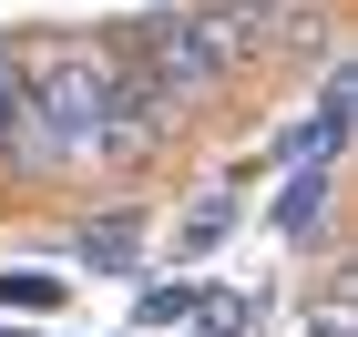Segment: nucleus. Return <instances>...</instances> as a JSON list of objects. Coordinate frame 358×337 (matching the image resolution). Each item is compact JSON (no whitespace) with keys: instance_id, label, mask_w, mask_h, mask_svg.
<instances>
[{"instance_id":"f257e3e1","label":"nucleus","mask_w":358,"mask_h":337,"mask_svg":"<svg viewBox=\"0 0 358 337\" xmlns=\"http://www.w3.org/2000/svg\"><path fill=\"white\" fill-rule=\"evenodd\" d=\"M31 112H41V133H52V164L62 184L72 174H134L154 164L185 123H174V103H154V92L123 72V52L113 41H92V31H62V41H31Z\"/></svg>"},{"instance_id":"f03ea898","label":"nucleus","mask_w":358,"mask_h":337,"mask_svg":"<svg viewBox=\"0 0 358 337\" xmlns=\"http://www.w3.org/2000/svg\"><path fill=\"white\" fill-rule=\"evenodd\" d=\"M113 52H123V72H134L154 103H174V123H194V112H215L225 92H236V72H225L205 10H154V21H134Z\"/></svg>"},{"instance_id":"7ed1b4c3","label":"nucleus","mask_w":358,"mask_h":337,"mask_svg":"<svg viewBox=\"0 0 358 337\" xmlns=\"http://www.w3.org/2000/svg\"><path fill=\"white\" fill-rule=\"evenodd\" d=\"M328 195H338V153H328V164H297V174H287V195L266 204V225H276V235H297V246H307V235L328 225Z\"/></svg>"},{"instance_id":"20e7f679","label":"nucleus","mask_w":358,"mask_h":337,"mask_svg":"<svg viewBox=\"0 0 358 337\" xmlns=\"http://www.w3.org/2000/svg\"><path fill=\"white\" fill-rule=\"evenodd\" d=\"M72 255L103 266V276H134V266H143V215H92L83 235H72Z\"/></svg>"},{"instance_id":"39448f33","label":"nucleus","mask_w":358,"mask_h":337,"mask_svg":"<svg viewBox=\"0 0 358 337\" xmlns=\"http://www.w3.org/2000/svg\"><path fill=\"white\" fill-rule=\"evenodd\" d=\"M236 225H246V204H236V195H205V204H185V215H174V255L194 266V255H215L225 235H236Z\"/></svg>"},{"instance_id":"423d86ee","label":"nucleus","mask_w":358,"mask_h":337,"mask_svg":"<svg viewBox=\"0 0 358 337\" xmlns=\"http://www.w3.org/2000/svg\"><path fill=\"white\" fill-rule=\"evenodd\" d=\"M62 297H72V276H41V266H10L0 276V317H52Z\"/></svg>"},{"instance_id":"0eeeda50","label":"nucleus","mask_w":358,"mask_h":337,"mask_svg":"<svg viewBox=\"0 0 358 337\" xmlns=\"http://www.w3.org/2000/svg\"><path fill=\"white\" fill-rule=\"evenodd\" d=\"M174 317H205V286H194V276H185V286L164 276V286H143V297H134V327H174Z\"/></svg>"},{"instance_id":"6e6552de","label":"nucleus","mask_w":358,"mask_h":337,"mask_svg":"<svg viewBox=\"0 0 358 337\" xmlns=\"http://www.w3.org/2000/svg\"><path fill=\"white\" fill-rule=\"evenodd\" d=\"M21 72H31V41H21V31H0V112H10V92H21Z\"/></svg>"},{"instance_id":"1a4fd4ad","label":"nucleus","mask_w":358,"mask_h":337,"mask_svg":"<svg viewBox=\"0 0 358 337\" xmlns=\"http://www.w3.org/2000/svg\"><path fill=\"white\" fill-rule=\"evenodd\" d=\"M307 337H348V317H338V307H317V317H307Z\"/></svg>"}]
</instances>
